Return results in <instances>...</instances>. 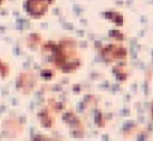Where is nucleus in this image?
I'll return each mask as SVG.
<instances>
[{"instance_id": "obj_7", "label": "nucleus", "mask_w": 153, "mask_h": 141, "mask_svg": "<svg viewBox=\"0 0 153 141\" xmlns=\"http://www.w3.org/2000/svg\"><path fill=\"white\" fill-rule=\"evenodd\" d=\"M54 111L48 107V108H44L41 113H39V122L44 128H53L54 125Z\"/></svg>"}, {"instance_id": "obj_13", "label": "nucleus", "mask_w": 153, "mask_h": 141, "mask_svg": "<svg viewBox=\"0 0 153 141\" xmlns=\"http://www.w3.org/2000/svg\"><path fill=\"white\" fill-rule=\"evenodd\" d=\"M150 117H152V123H153V102H152V110H150Z\"/></svg>"}, {"instance_id": "obj_4", "label": "nucleus", "mask_w": 153, "mask_h": 141, "mask_svg": "<svg viewBox=\"0 0 153 141\" xmlns=\"http://www.w3.org/2000/svg\"><path fill=\"white\" fill-rule=\"evenodd\" d=\"M36 83H38V77H36L33 72H23V74L18 77L17 87H18V90H20L23 95H30V93L35 90Z\"/></svg>"}, {"instance_id": "obj_12", "label": "nucleus", "mask_w": 153, "mask_h": 141, "mask_svg": "<svg viewBox=\"0 0 153 141\" xmlns=\"http://www.w3.org/2000/svg\"><path fill=\"white\" fill-rule=\"evenodd\" d=\"M41 77L44 80H51L54 77V72H53V70H50V69H44L42 72H41Z\"/></svg>"}, {"instance_id": "obj_2", "label": "nucleus", "mask_w": 153, "mask_h": 141, "mask_svg": "<svg viewBox=\"0 0 153 141\" xmlns=\"http://www.w3.org/2000/svg\"><path fill=\"white\" fill-rule=\"evenodd\" d=\"M101 57L107 63L123 62L128 57V50L122 44H108L101 50Z\"/></svg>"}, {"instance_id": "obj_3", "label": "nucleus", "mask_w": 153, "mask_h": 141, "mask_svg": "<svg viewBox=\"0 0 153 141\" xmlns=\"http://www.w3.org/2000/svg\"><path fill=\"white\" fill-rule=\"evenodd\" d=\"M53 3H54V0H26L24 11L32 18H42L48 12Z\"/></svg>"}, {"instance_id": "obj_11", "label": "nucleus", "mask_w": 153, "mask_h": 141, "mask_svg": "<svg viewBox=\"0 0 153 141\" xmlns=\"http://www.w3.org/2000/svg\"><path fill=\"white\" fill-rule=\"evenodd\" d=\"M9 75V65L5 60H0V77L6 78Z\"/></svg>"}, {"instance_id": "obj_8", "label": "nucleus", "mask_w": 153, "mask_h": 141, "mask_svg": "<svg viewBox=\"0 0 153 141\" xmlns=\"http://www.w3.org/2000/svg\"><path fill=\"white\" fill-rule=\"evenodd\" d=\"M113 72H114V75L117 77V80H126V78H128L129 70H128V68H126V65H125V60H123V62H117V65H116L114 69H113Z\"/></svg>"}, {"instance_id": "obj_14", "label": "nucleus", "mask_w": 153, "mask_h": 141, "mask_svg": "<svg viewBox=\"0 0 153 141\" xmlns=\"http://www.w3.org/2000/svg\"><path fill=\"white\" fill-rule=\"evenodd\" d=\"M3 2H5V0H0V5H2V3H3Z\"/></svg>"}, {"instance_id": "obj_10", "label": "nucleus", "mask_w": 153, "mask_h": 141, "mask_svg": "<svg viewBox=\"0 0 153 141\" xmlns=\"http://www.w3.org/2000/svg\"><path fill=\"white\" fill-rule=\"evenodd\" d=\"M107 17H108V20L114 21L117 26H122L123 24V17L120 14H117V12H110V14H107Z\"/></svg>"}, {"instance_id": "obj_6", "label": "nucleus", "mask_w": 153, "mask_h": 141, "mask_svg": "<svg viewBox=\"0 0 153 141\" xmlns=\"http://www.w3.org/2000/svg\"><path fill=\"white\" fill-rule=\"evenodd\" d=\"M3 131H5V134H6L9 138H17V137L21 134L23 126H21V123H20V120H18L17 117H11V119H8V120L5 122Z\"/></svg>"}, {"instance_id": "obj_1", "label": "nucleus", "mask_w": 153, "mask_h": 141, "mask_svg": "<svg viewBox=\"0 0 153 141\" xmlns=\"http://www.w3.org/2000/svg\"><path fill=\"white\" fill-rule=\"evenodd\" d=\"M41 53L50 59L51 65L62 72H74L81 66V59L76 50V44L72 39H63L59 42H42Z\"/></svg>"}, {"instance_id": "obj_9", "label": "nucleus", "mask_w": 153, "mask_h": 141, "mask_svg": "<svg viewBox=\"0 0 153 141\" xmlns=\"http://www.w3.org/2000/svg\"><path fill=\"white\" fill-rule=\"evenodd\" d=\"M42 38H41V35H38V33H33V35H30L29 38H27V45L32 48V50H36V48H41V45H42Z\"/></svg>"}, {"instance_id": "obj_5", "label": "nucleus", "mask_w": 153, "mask_h": 141, "mask_svg": "<svg viewBox=\"0 0 153 141\" xmlns=\"http://www.w3.org/2000/svg\"><path fill=\"white\" fill-rule=\"evenodd\" d=\"M65 123L71 128V131H72V134L75 135V137H78V138H81L83 135H84V126H83V122L76 117L74 113H66L65 114Z\"/></svg>"}]
</instances>
